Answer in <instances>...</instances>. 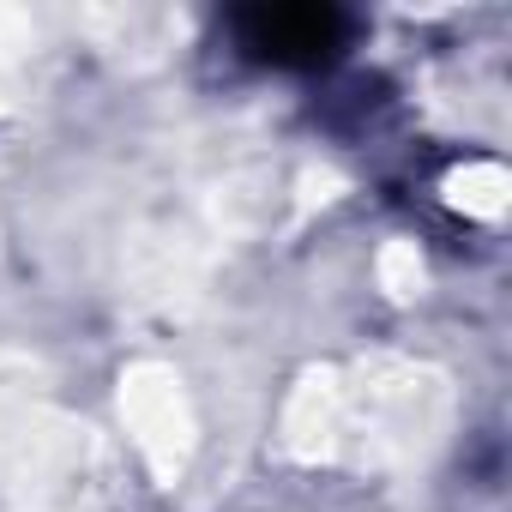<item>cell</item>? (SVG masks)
I'll return each mask as SVG.
<instances>
[{
  "mask_svg": "<svg viewBox=\"0 0 512 512\" xmlns=\"http://www.w3.org/2000/svg\"><path fill=\"white\" fill-rule=\"evenodd\" d=\"M350 19L338 7H247L235 13V37L253 61L272 67H320L344 49Z\"/></svg>",
  "mask_w": 512,
  "mask_h": 512,
  "instance_id": "6da1fadb",
  "label": "cell"
}]
</instances>
